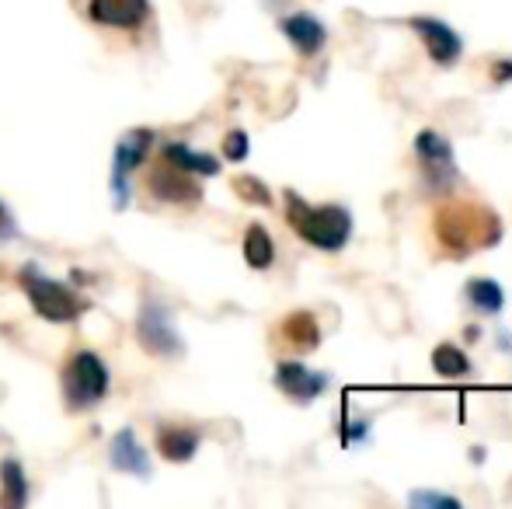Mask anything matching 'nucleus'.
I'll use <instances>...</instances> for the list:
<instances>
[{"label":"nucleus","mask_w":512,"mask_h":509,"mask_svg":"<svg viewBox=\"0 0 512 509\" xmlns=\"http://www.w3.org/2000/svg\"><path fill=\"white\" fill-rule=\"evenodd\" d=\"M432 234L446 258H467L499 245L506 227L499 213L478 199H443L432 213Z\"/></svg>","instance_id":"1"},{"label":"nucleus","mask_w":512,"mask_h":509,"mask_svg":"<svg viewBox=\"0 0 512 509\" xmlns=\"http://www.w3.org/2000/svg\"><path fill=\"white\" fill-rule=\"evenodd\" d=\"M286 199V220L297 231L300 241H307L317 252H345L356 231V220L345 210L342 203H324V206H310L304 196H297L293 189L283 192Z\"/></svg>","instance_id":"2"},{"label":"nucleus","mask_w":512,"mask_h":509,"mask_svg":"<svg viewBox=\"0 0 512 509\" xmlns=\"http://www.w3.org/2000/svg\"><path fill=\"white\" fill-rule=\"evenodd\" d=\"M18 283H21V290H25V297L32 300L35 314H39L42 321L67 325V321H77L88 311V300L77 297L60 279H49L39 265H25V269L18 272Z\"/></svg>","instance_id":"3"},{"label":"nucleus","mask_w":512,"mask_h":509,"mask_svg":"<svg viewBox=\"0 0 512 509\" xmlns=\"http://www.w3.org/2000/svg\"><path fill=\"white\" fill-rule=\"evenodd\" d=\"M411 154L415 164L422 171V185L432 196H446V192L457 185L460 168H457V154H453V143L446 140L439 129H418L415 140H411Z\"/></svg>","instance_id":"4"},{"label":"nucleus","mask_w":512,"mask_h":509,"mask_svg":"<svg viewBox=\"0 0 512 509\" xmlns=\"http://www.w3.org/2000/svg\"><path fill=\"white\" fill-rule=\"evenodd\" d=\"M108 367L98 353L91 349H77L67 363H63V398H67L70 412H88L108 394Z\"/></svg>","instance_id":"5"},{"label":"nucleus","mask_w":512,"mask_h":509,"mask_svg":"<svg viewBox=\"0 0 512 509\" xmlns=\"http://www.w3.org/2000/svg\"><path fill=\"white\" fill-rule=\"evenodd\" d=\"M136 339L147 353L161 356V360H178L185 353V342L178 335L175 321H171V311L161 304V300L147 297L140 304V314H136Z\"/></svg>","instance_id":"6"},{"label":"nucleus","mask_w":512,"mask_h":509,"mask_svg":"<svg viewBox=\"0 0 512 509\" xmlns=\"http://www.w3.org/2000/svg\"><path fill=\"white\" fill-rule=\"evenodd\" d=\"M150 143H154V133H150V129H129V133L115 143V150H112V182H108L115 210L129 206V178H133V171L147 161Z\"/></svg>","instance_id":"7"},{"label":"nucleus","mask_w":512,"mask_h":509,"mask_svg":"<svg viewBox=\"0 0 512 509\" xmlns=\"http://www.w3.org/2000/svg\"><path fill=\"white\" fill-rule=\"evenodd\" d=\"M408 28L418 35V42L425 46V53H429V60L436 67H453L464 56V35L450 21L436 18V14H411Z\"/></svg>","instance_id":"8"},{"label":"nucleus","mask_w":512,"mask_h":509,"mask_svg":"<svg viewBox=\"0 0 512 509\" xmlns=\"http://www.w3.org/2000/svg\"><path fill=\"white\" fill-rule=\"evenodd\" d=\"M272 381H276V387L290 401L310 405V401H317L331 387V374L328 370H310L307 363H300V360H283L276 367V377H272Z\"/></svg>","instance_id":"9"},{"label":"nucleus","mask_w":512,"mask_h":509,"mask_svg":"<svg viewBox=\"0 0 512 509\" xmlns=\"http://www.w3.org/2000/svg\"><path fill=\"white\" fill-rule=\"evenodd\" d=\"M147 189H150V196L161 199V203L196 206L199 199H203V189H199L196 175H189V171L175 168V164H168V161H164L161 168L150 171Z\"/></svg>","instance_id":"10"},{"label":"nucleus","mask_w":512,"mask_h":509,"mask_svg":"<svg viewBox=\"0 0 512 509\" xmlns=\"http://www.w3.org/2000/svg\"><path fill=\"white\" fill-rule=\"evenodd\" d=\"M279 32H283L286 42H290L300 56H307V60L321 53L324 42H328V28H324V21L317 18V14H310V11L286 14V18L279 21Z\"/></svg>","instance_id":"11"},{"label":"nucleus","mask_w":512,"mask_h":509,"mask_svg":"<svg viewBox=\"0 0 512 509\" xmlns=\"http://www.w3.org/2000/svg\"><path fill=\"white\" fill-rule=\"evenodd\" d=\"M88 18L105 28H140L150 18V0H88Z\"/></svg>","instance_id":"12"},{"label":"nucleus","mask_w":512,"mask_h":509,"mask_svg":"<svg viewBox=\"0 0 512 509\" xmlns=\"http://www.w3.org/2000/svg\"><path fill=\"white\" fill-rule=\"evenodd\" d=\"M108 464H112L115 471H122V475H133V478H150L154 475V464H150L147 450H143V443L136 440L133 429H119V433L112 436V443H108Z\"/></svg>","instance_id":"13"},{"label":"nucleus","mask_w":512,"mask_h":509,"mask_svg":"<svg viewBox=\"0 0 512 509\" xmlns=\"http://www.w3.org/2000/svg\"><path fill=\"white\" fill-rule=\"evenodd\" d=\"M464 300L471 304V311L478 314V318H495V314L506 311V290H502V283L492 276H471L467 279Z\"/></svg>","instance_id":"14"},{"label":"nucleus","mask_w":512,"mask_h":509,"mask_svg":"<svg viewBox=\"0 0 512 509\" xmlns=\"http://www.w3.org/2000/svg\"><path fill=\"white\" fill-rule=\"evenodd\" d=\"M199 443H203V436L192 426H171V422H164V426L157 429V450H161V457L171 464H189L192 457H196Z\"/></svg>","instance_id":"15"},{"label":"nucleus","mask_w":512,"mask_h":509,"mask_svg":"<svg viewBox=\"0 0 512 509\" xmlns=\"http://www.w3.org/2000/svg\"><path fill=\"white\" fill-rule=\"evenodd\" d=\"M161 154H164V161L175 164V168H182V171H189V175H199V178L220 175V157L203 154V150H192L189 143H182V140H168L161 147Z\"/></svg>","instance_id":"16"},{"label":"nucleus","mask_w":512,"mask_h":509,"mask_svg":"<svg viewBox=\"0 0 512 509\" xmlns=\"http://www.w3.org/2000/svg\"><path fill=\"white\" fill-rule=\"evenodd\" d=\"M279 332H283V339L290 342L297 353H314V349L321 346V325H317V318L310 311L286 314V321L279 325Z\"/></svg>","instance_id":"17"},{"label":"nucleus","mask_w":512,"mask_h":509,"mask_svg":"<svg viewBox=\"0 0 512 509\" xmlns=\"http://www.w3.org/2000/svg\"><path fill=\"white\" fill-rule=\"evenodd\" d=\"M432 363V374L443 377V381H460V377H471L474 374V363L457 342H439L429 356Z\"/></svg>","instance_id":"18"},{"label":"nucleus","mask_w":512,"mask_h":509,"mask_svg":"<svg viewBox=\"0 0 512 509\" xmlns=\"http://www.w3.org/2000/svg\"><path fill=\"white\" fill-rule=\"evenodd\" d=\"M244 262L255 272H265L276 265V241H272L265 224H251L248 231H244Z\"/></svg>","instance_id":"19"},{"label":"nucleus","mask_w":512,"mask_h":509,"mask_svg":"<svg viewBox=\"0 0 512 509\" xmlns=\"http://www.w3.org/2000/svg\"><path fill=\"white\" fill-rule=\"evenodd\" d=\"M0 503L14 509L28 503V475L21 468V461H14V457H7L0 464Z\"/></svg>","instance_id":"20"},{"label":"nucleus","mask_w":512,"mask_h":509,"mask_svg":"<svg viewBox=\"0 0 512 509\" xmlns=\"http://www.w3.org/2000/svg\"><path fill=\"white\" fill-rule=\"evenodd\" d=\"M234 192H237V199H241V203H248V206H276L272 189L255 175H237L234 178Z\"/></svg>","instance_id":"21"},{"label":"nucleus","mask_w":512,"mask_h":509,"mask_svg":"<svg viewBox=\"0 0 512 509\" xmlns=\"http://www.w3.org/2000/svg\"><path fill=\"white\" fill-rule=\"evenodd\" d=\"M373 440V422L366 415H349L342 422V447H363Z\"/></svg>","instance_id":"22"},{"label":"nucleus","mask_w":512,"mask_h":509,"mask_svg":"<svg viewBox=\"0 0 512 509\" xmlns=\"http://www.w3.org/2000/svg\"><path fill=\"white\" fill-rule=\"evenodd\" d=\"M408 503L415 509H460L457 496H446V492H432V489H418L408 496Z\"/></svg>","instance_id":"23"},{"label":"nucleus","mask_w":512,"mask_h":509,"mask_svg":"<svg viewBox=\"0 0 512 509\" xmlns=\"http://www.w3.org/2000/svg\"><path fill=\"white\" fill-rule=\"evenodd\" d=\"M248 154H251V136L244 133V129H230V133L223 136V157L241 164V161H248Z\"/></svg>","instance_id":"24"},{"label":"nucleus","mask_w":512,"mask_h":509,"mask_svg":"<svg viewBox=\"0 0 512 509\" xmlns=\"http://www.w3.org/2000/svg\"><path fill=\"white\" fill-rule=\"evenodd\" d=\"M492 81L495 84H512V56L492 60Z\"/></svg>","instance_id":"25"},{"label":"nucleus","mask_w":512,"mask_h":509,"mask_svg":"<svg viewBox=\"0 0 512 509\" xmlns=\"http://www.w3.org/2000/svg\"><path fill=\"white\" fill-rule=\"evenodd\" d=\"M14 238H18V224H14L11 210L0 203V241H14Z\"/></svg>","instance_id":"26"},{"label":"nucleus","mask_w":512,"mask_h":509,"mask_svg":"<svg viewBox=\"0 0 512 509\" xmlns=\"http://www.w3.org/2000/svg\"><path fill=\"white\" fill-rule=\"evenodd\" d=\"M464 339H467V342H478V339H481V325H467V328H464Z\"/></svg>","instance_id":"27"},{"label":"nucleus","mask_w":512,"mask_h":509,"mask_svg":"<svg viewBox=\"0 0 512 509\" xmlns=\"http://www.w3.org/2000/svg\"><path fill=\"white\" fill-rule=\"evenodd\" d=\"M471 461L474 464H485V447H471Z\"/></svg>","instance_id":"28"}]
</instances>
